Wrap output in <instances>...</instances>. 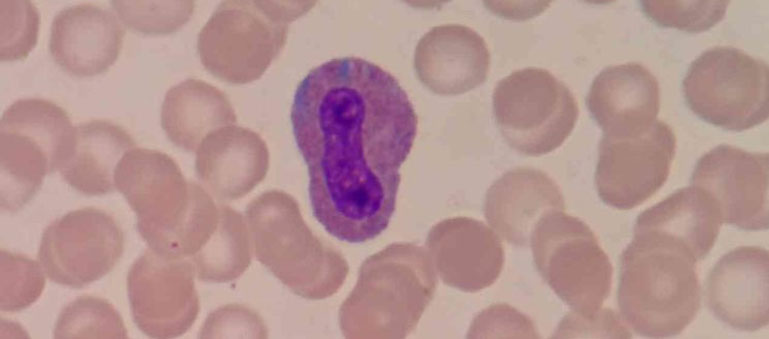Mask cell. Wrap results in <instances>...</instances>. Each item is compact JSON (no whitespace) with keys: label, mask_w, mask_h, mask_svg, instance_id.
<instances>
[{"label":"cell","mask_w":769,"mask_h":339,"mask_svg":"<svg viewBox=\"0 0 769 339\" xmlns=\"http://www.w3.org/2000/svg\"><path fill=\"white\" fill-rule=\"evenodd\" d=\"M290 120L318 223L351 244L382 234L418 127L398 80L363 58H333L299 82Z\"/></svg>","instance_id":"cell-1"},{"label":"cell","mask_w":769,"mask_h":339,"mask_svg":"<svg viewBox=\"0 0 769 339\" xmlns=\"http://www.w3.org/2000/svg\"><path fill=\"white\" fill-rule=\"evenodd\" d=\"M697 262L671 236L634 231L620 257L617 301L623 321L644 337L680 334L700 309Z\"/></svg>","instance_id":"cell-2"},{"label":"cell","mask_w":769,"mask_h":339,"mask_svg":"<svg viewBox=\"0 0 769 339\" xmlns=\"http://www.w3.org/2000/svg\"><path fill=\"white\" fill-rule=\"evenodd\" d=\"M114 183L137 217V229L150 249L178 259L193 242L206 208L200 197L191 206L188 187L176 162L165 152L134 147L116 166Z\"/></svg>","instance_id":"cell-3"},{"label":"cell","mask_w":769,"mask_h":339,"mask_svg":"<svg viewBox=\"0 0 769 339\" xmlns=\"http://www.w3.org/2000/svg\"><path fill=\"white\" fill-rule=\"evenodd\" d=\"M75 144L68 113L42 98H23L0 124L1 209L16 212L39 191L46 175L59 171Z\"/></svg>","instance_id":"cell-4"},{"label":"cell","mask_w":769,"mask_h":339,"mask_svg":"<svg viewBox=\"0 0 769 339\" xmlns=\"http://www.w3.org/2000/svg\"><path fill=\"white\" fill-rule=\"evenodd\" d=\"M530 241L538 270L574 313L591 319L611 290L613 268L595 233L564 210L544 213Z\"/></svg>","instance_id":"cell-5"},{"label":"cell","mask_w":769,"mask_h":339,"mask_svg":"<svg viewBox=\"0 0 769 339\" xmlns=\"http://www.w3.org/2000/svg\"><path fill=\"white\" fill-rule=\"evenodd\" d=\"M768 65L741 49L714 46L702 52L683 79L688 107L728 131L751 129L768 118Z\"/></svg>","instance_id":"cell-6"},{"label":"cell","mask_w":769,"mask_h":339,"mask_svg":"<svg viewBox=\"0 0 769 339\" xmlns=\"http://www.w3.org/2000/svg\"><path fill=\"white\" fill-rule=\"evenodd\" d=\"M493 111L506 142L528 156L558 148L571 134L579 112L574 95L562 81L545 69L531 67L497 83Z\"/></svg>","instance_id":"cell-7"},{"label":"cell","mask_w":769,"mask_h":339,"mask_svg":"<svg viewBox=\"0 0 769 339\" xmlns=\"http://www.w3.org/2000/svg\"><path fill=\"white\" fill-rule=\"evenodd\" d=\"M124 247V233L114 216L96 207H83L45 228L38 261L52 282L83 288L109 274Z\"/></svg>","instance_id":"cell-8"},{"label":"cell","mask_w":769,"mask_h":339,"mask_svg":"<svg viewBox=\"0 0 769 339\" xmlns=\"http://www.w3.org/2000/svg\"><path fill=\"white\" fill-rule=\"evenodd\" d=\"M676 142L672 127L662 120L635 136L603 135L595 171L600 199L619 210L650 199L669 176Z\"/></svg>","instance_id":"cell-9"},{"label":"cell","mask_w":769,"mask_h":339,"mask_svg":"<svg viewBox=\"0 0 769 339\" xmlns=\"http://www.w3.org/2000/svg\"><path fill=\"white\" fill-rule=\"evenodd\" d=\"M767 153H753L721 144L697 161L691 182L714 200L722 223L766 230L768 217Z\"/></svg>","instance_id":"cell-10"},{"label":"cell","mask_w":769,"mask_h":339,"mask_svg":"<svg viewBox=\"0 0 769 339\" xmlns=\"http://www.w3.org/2000/svg\"><path fill=\"white\" fill-rule=\"evenodd\" d=\"M127 292L133 320L152 338L182 334L195 311L189 267L147 249L131 265Z\"/></svg>","instance_id":"cell-11"},{"label":"cell","mask_w":769,"mask_h":339,"mask_svg":"<svg viewBox=\"0 0 769 339\" xmlns=\"http://www.w3.org/2000/svg\"><path fill=\"white\" fill-rule=\"evenodd\" d=\"M769 255L759 246H740L711 269L705 286L708 308L721 322L740 331L768 325Z\"/></svg>","instance_id":"cell-12"},{"label":"cell","mask_w":769,"mask_h":339,"mask_svg":"<svg viewBox=\"0 0 769 339\" xmlns=\"http://www.w3.org/2000/svg\"><path fill=\"white\" fill-rule=\"evenodd\" d=\"M125 30L108 9L83 3L59 11L53 19L49 50L55 63L76 77L106 72L118 59Z\"/></svg>","instance_id":"cell-13"},{"label":"cell","mask_w":769,"mask_h":339,"mask_svg":"<svg viewBox=\"0 0 769 339\" xmlns=\"http://www.w3.org/2000/svg\"><path fill=\"white\" fill-rule=\"evenodd\" d=\"M586 103L603 135L635 136L657 121L658 80L640 63L611 65L594 78Z\"/></svg>","instance_id":"cell-14"},{"label":"cell","mask_w":769,"mask_h":339,"mask_svg":"<svg viewBox=\"0 0 769 339\" xmlns=\"http://www.w3.org/2000/svg\"><path fill=\"white\" fill-rule=\"evenodd\" d=\"M414 66L421 83L439 95H457L481 85L490 69L485 40L459 24L433 27L419 40Z\"/></svg>","instance_id":"cell-15"},{"label":"cell","mask_w":769,"mask_h":339,"mask_svg":"<svg viewBox=\"0 0 769 339\" xmlns=\"http://www.w3.org/2000/svg\"><path fill=\"white\" fill-rule=\"evenodd\" d=\"M427 242L441 278L465 291L490 285L502 267L500 241L479 221L464 217L444 220L432 228Z\"/></svg>","instance_id":"cell-16"},{"label":"cell","mask_w":769,"mask_h":339,"mask_svg":"<svg viewBox=\"0 0 769 339\" xmlns=\"http://www.w3.org/2000/svg\"><path fill=\"white\" fill-rule=\"evenodd\" d=\"M558 185L544 172L516 168L505 173L488 190L485 216L502 237L524 244L538 219L551 210H564Z\"/></svg>","instance_id":"cell-17"},{"label":"cell","mask_w":769,"mask_h":339,"mask_svg":"<svg viewBox=\"0 0 769 339\" xmlns=\"http://www.w3.org/2000/svg\"><path fill=\"white\" fill-rule=\"evenodd\" d=\"M134 147L136 142L121 125L105 119L85 121L75 126L72 154L59 172L67 184L82 194H109L116 190L117 164Z\"/></svg>","instance_id":"cell-18"},{"label":"cell","mask_w":769,"mask_h":339,"mask_svg":"<svg viewBox=\"0 0 769 339\" xmlns=\"http://www.w3.org/2000/svg\"><path fill=\"white\" fill-rule=\"evenodd\" d=\"M722 224L719 210L703 189L690 186L676 190L640 213L634 231L649 230L671 236L704 259L718 237Z\"/></svg>","instance_id":"cell-19"},{"label":"cell","mask_w":769,"mask_h":339,"mask_svg":"<svg viewBox=\"0 0 769 339\" xmlns=\"http://www.w3.org/2000/svg\"><path fill=\"white\" fill-rule=\"evenodd\" d=\"M225 101L217 89L189 79L171 87L161 107V126L176 146L192 150L203 132L224 118Z\"/></svg>","instance_id":"cell-20"},{"label":"cell","mask_w":769,"mask_h":339,"mask_svg":"<svg viewBox=\"0 0 769 339\" xmlns=\"http://www.w3.org/2000/svg\"><path fill=\"white\" fill-rule=\"evenodd\" d=\"M53 335L55 338H127L123 318L106 299L82 295L60 312Z\"/></svg>","instance_id":"cell-21"},{"label":"cell","mask_w":769,"mask_h":339,"mask_svg":"<svg viewBox=\"0 0 769 339\" xmlns=\"http://www.w3.org/2000/svg\"><path fill=\"white\" fill-rule=\"evenodd\" d=\"M46 277L38 260L2 248L1 311L18 312L35 303L44 291Z\"/></svg>","instance_id":"cell-22"},{"label":"cell","mask_w":769,"mask_h":339,"mask_svg":"<svg viewBox=\"0 0 769 339\" xmlns=\"http://www.w3.org/2000/svg\"><path fill=\"white\" fill-rule=\"evenodd\" d=\"M120 20L146 35H166L178 30L193 11L192 1H111Z\"/></svg>","instance_id":"cell-23"},{"label":"cell","mask_w":769,"mask_h":339,"mask_svg":"<svg viewBox=\"0 0 769 339\" xmlns=\"http://www.w3.org/2000/svg\"><path fill=\"white\" fill-rule=\"evenodd\" d=\"M729 1H642L643 13L655 24L697 33L719 23Z\"/></svg>","instance_id":"cell-24"},{"label":"cell","mask_w":769,"mask_h":339,"mask_svg":"<svg viewBox=\"0 0 769 339\" xmlns=\"http://www.w3.org/2000/svg\"><path fill=\"white\" fill-rule=\"evenodd\" d=\"M1 61L25 59L37 43L40 17L30 1H1Z\"/></svg>","instance_id":"cell-25"},{"label":"cell","mask_w":769,"mask_h":339,"mask_svg":"<svg viewBox=\"0 0 769 339\" xmlns=\"http://www.w3.org/2000/svg\"><path fill=\"white\" fill-rule=\"evenodd\" d=\"M595 331L601 336L631 337L620 318L610 309H603L594 318L586 319L575 313L568 316L558 331Z\"/></svg>","instance_id":"cell-26"}]
</instances>
